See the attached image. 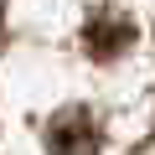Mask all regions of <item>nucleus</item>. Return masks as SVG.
<instances>
[{"label": "nucleus", "mask_w": 155, "mask_h": 155, "mask_svg": "<svg viewBox=\"0 0 155 155\" xmlns=\"http://www.w3.org/2000/svg\"><path fill=\"white\" fill-rule=\"evenodd\" d=\"M47 150L52 155H93L98 150V124L88 109H62L47 124Z\"/></svg>", "instance_id": "nucleus-1"}, {"label": "nucleus", "mask_w": 155, "mask_h": 155, "mask_svg": "<svg viewBox=\"0 0 155 155\" xmlns=\"http://www.w3.org/2000/svg\"><path fill=\"white\" fill-rule=\"evenodd\" d=\"M124 41H129V26H124V21H114V31H98V26L88 31V52H93V57H109V52H119Z\"/></svg>", "instance_id": "nucleus-2"}]
</instances>
